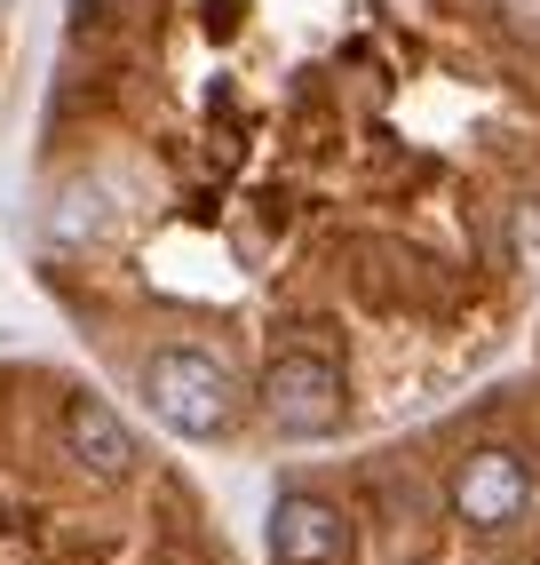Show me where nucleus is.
Here are the masks:
<instances>
[{
	"label": "nucleus",
	"instance_id": "nucleus-6",
	"mask_svg": "<svg viewBox=\"0 0 540 565\" xmlns=\"http://www.w3.org/2000/svg\"><path fill=\"white\" fill-rule=\"evenodd\" d=\"M500 32H517V41H540V0H493Z\"/></svg>",
	"mask_w": 540,
	"mask_h": 565
},
{
	"label": "nucleus",
	"instance_id": "nucleus-5",
	"mask_svg": "<svg viewBox=\"0 0 540 565\" xmlns=\"http://www.w3.org/2000/svg\"><path fill=\"white\" fill-rule=\"evenodd\" d=\"M64 446H72V462L96 470V478H128L136 470V438L104 398H72L64 406Z\"/></svg>",
	"mask_w": 540,
	"mask_h": 565
},
{
	"label": "nucleus",
	"instance_id": "nucleus-4",
	"mask_svg": "<svg viewBox=\"0 0 540 565\" xmlns=\"http://www.w3.org/2000/svg\"><path fill=\"white\" fill-rule=\"evenodd\" d=\"M350 557V518L318 494H279L270 510V565H342Z\"/></svg>",
	"mask_w": 540,
	"mask_h": 565
},
{
	"label": "nucleus",
	"instance_id": "nucleus-1",
	"mask_svg": "<svg viewBox=\"0 0 540 565\" xmlns=\"http://www.w3.org/2000/svg\"><path fill=\"white\" fill-rule=\"evenodd\" d=\"M143 398L175 438H223L239 423V383H230V366L215 351H191V343L143 359Z\"/></svg>",
	"mask_w": 540,
	"mask_h": 565
},
{
	"label": "nucleus",
	"instance_id": "nucleus-8",
	"mask_svg": "<svg viewBox=\"0 0 540 565\" xmlns=\"http://www.w3.org/2000/svg\"><path fill=\"white\" fill-rule=\"evenodd\" d=\"M0 17H9V0H0Z\"/></svg>",
	"mask_w": 540,
	"mask_h": 565
},
{
	"label": "nucleus",
	"instance_id": "nucleus-2",
	"mask_svg": "<svg viewBox=\"0 0 540 565\" xmlns=\"http://www.w3.org/2000/svg\"><path fill=\"white\" fill-rule=\"evenodd\" d=\"M262 414L287 438H326L342 423V366L326 351H279L262 366Z\"/></svg>",
	"mask_w": 540,
	"mask_h": 565
},
{
	"label": "nucleus",
	"instance_id": "nucleus-7",
	"mask_svg": "<svg viewBox=\"0 0 540 565\" xmlns=\"http://www.w3.org/2000/svg\"><path fill=\"white\" fill-rule=\"evenodd\" d=\"M88 9H111V0H80V17H88Z\"/></svg>",
	"mask_w": 540,
	"mask_h": 565
},
{
	"label": "nucleus",
	"instance_id": "nucleus-3",
	"mask_svg": "<svg viewBox=\"0 0 540 565\" xmlns=\"http://www.w3.org/2000/svg\"><path fill=\"white\" fill-rule=\"evenodd\" d=\"M532 502V470L509 455V446H477L469 462L453 470V510L477 525V534H500V525H517Z\"/></svg>",
	"mask_w": 540,
	"mask_h": 565
}]
</instances>
